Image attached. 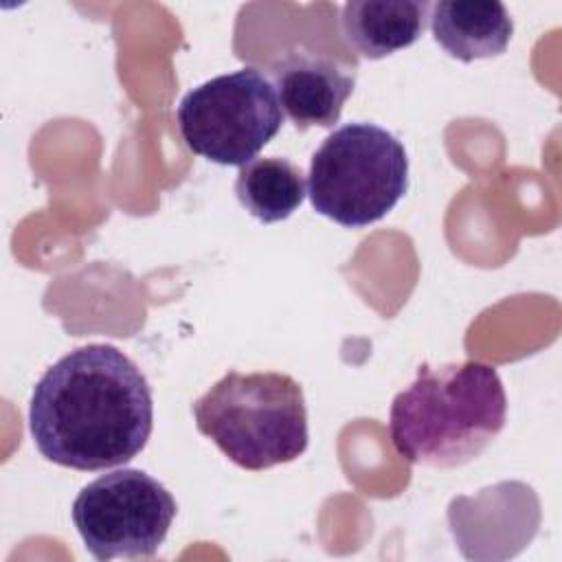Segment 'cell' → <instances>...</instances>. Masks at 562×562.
<instances>
[{
    "mask_svg": "<svg viewBox=\"0 0 562 562\" xmlns=\"http://www.w3.org/2000/svg\"><path fill=\"white\" fill-rule=\"evenodd\" d=\"M154 428V397L143 371L103 342L72 349L37 380L29 430L48 461L105 470L132 461Z\"/></svg>",
    "mask_w": 562,
    "mask_h": 562,
    "instance_id": "6da1fadb",
    "label": "cell"
},
{
    "mask_svg": "<svg viewBox=\"0 0 562 562\" xmlns=\"http://www.w3.org/2000/svg\"><path fill=\"white\" fill-rule=\"evenodd\" d=\"M408 189V156L389 130L356 121L334 130L314 151L307 195L316 213L347 228L382 220Z\"/></svg>",
    "mask_w": 562,
    "mask_h": 562,
    "instance_id": "277c9868",
    "label": "cell"
},
{
    "mask_svg": "<svg viewBox=\"0 0 562 562\" xmlns=\"http://www.w3.org/2000/svg\"><path fill=\"white\" fill-rule=\"evenodd\" d=\"M281 110L296 130L331 127L356 86V66L327 53L292 46L270 66Z\"/></svg>",
    "mask_w": 562,
    "mask_h": 562,
    "instance_id": "52a82bcc",
    "label": "cell"
},
{
    "mask_svg": "<svg viewBox=\"0 0 562 562\" xmlns=\"http://www.w3.org/2000/svg\"><path fill=\"white\" fill-rule=\"evenodd\" d=\"M424 0H351L342 7V35L367 59H382L415 44L428 22Z\"/></svg>",
    "mask_w": 562,
    "mask_h": 562,
    "instance_id": "9c48e42d",
    "label": "cell"
},
{
    "mask_svg": "<svg viewBox=\"0 0 562 562\" xmlns=\"http://www.w3.org/2000/svg\"><path fill=\"white\" fill-rule=\"evenodd\" d=\"M193 417L204 437L250 472L299 459L310 439L303 389L277 371H228L195 400Z\"/></svg>",
    "mask_w": 562,
    "mask_h": 562,
    "instance_id": "3957f363",
    "label": "cell"
},
{
    "mask_svg": "<svg viewBox=\"0 0 562 562\" xmlns=\"http://www.w3.org/2000/svg\"><path fill=\"white\" fill-rule=\"evenodd\" d=\"M241 206L263 224L288 220L305 198V176L288 158H255L246 162L235 180Z\"/></svg>",
    "mask_w": 562,
    "mask_h": 562,
    "instance_id": "30bf717a",
    "label": "cell"
},
{
    "mask_svg": "<svg viewBox=\"0 0 562 562\" xmlns=\"http://www.w3.org/2000/svg\"><path fill=\"white\" fill-rule=\"evenodd\" d=\"M428 18L435 42L459 61L505 53L514 33L505 4L494 0H441L430 4Z\"/></svg>",
    "mask_w": 562,
    "mask_h": 562,
    "instance_id": "ba28073f",
    "label": "cell"
},
{
    "mask_svg": "<svg viewBox=\"0 0 562 562\" xmlns=\"http://www.w3.org/2000/svg\"><path fill=\"white\" fill-rule=\"evenodd\" d=\"M176 498L136 468L108 472L88 483L72 503V522L86 549L101 562L151 558L176 516Z\"/></svg>",
    "mask_w": 562,
    "mask_h": 562,
    "instance_id": "8992f818",
    "label": "cell"
},
{
    "mask_svg": "<svg viewBox=\"0 0 562 562\" xmlns=\"http://www.w3.org/2000/svg\"><path fill=\"white\" fill-rule=\"evenodd\" d=\"M283 110L270 79L252 68L213 77L178 105L184 145L217 165L244 167L279 134Z\"/></svg>",
    "mask_w": 562,
    "mask_h": 562,
    "instance_id": "5b68a950",
    "label": "cell"
},
{
    "mask_svg": "<svg viewBox=\"0 0 562 562\" xmlns=\"http://www.w3.org/2000/svg\"><path fill=\"white\" fill-rule=\"evenodd\" d=\"M505 417L507 397L494 367L476 360L422 364L391 404L389 435L411 463L457 468L501 435Z\"/></svg>",
    "mask_w": 562,
    "mask_h": 562,
    "instance_id": "7a4b0ae2",
    "label": "cell"
}]
</instances>
